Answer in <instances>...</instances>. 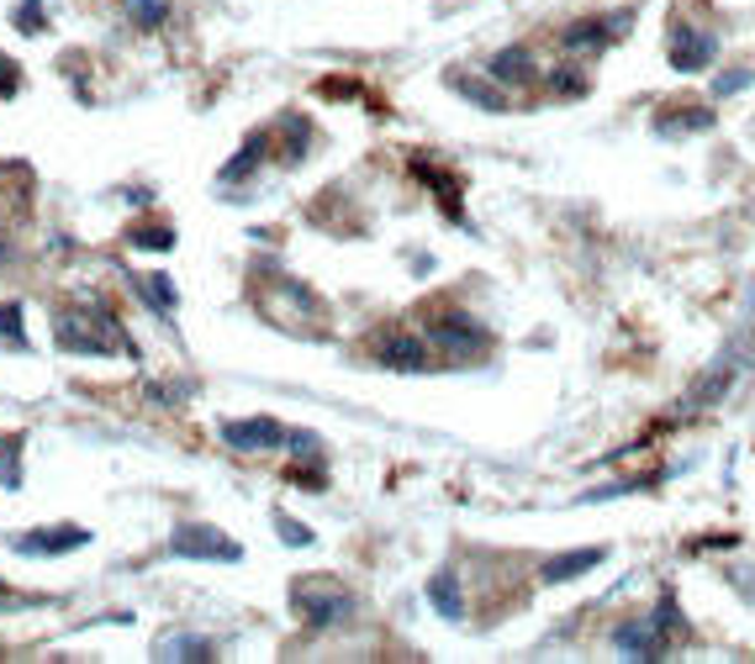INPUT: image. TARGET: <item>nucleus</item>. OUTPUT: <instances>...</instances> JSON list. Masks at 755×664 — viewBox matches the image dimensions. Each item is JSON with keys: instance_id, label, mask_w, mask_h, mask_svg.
<instances>
[{"instance_id": "f257e3e1", "label": "nucleus", "mask_w": 755, "mask_h": 664, "mask_svg": "<svg viewBox=\"0 0 755 664\" xmlns=\"http://www.w3.org/2000/svg\"><path fill=\"white\" fill-rule=\"evenodd\" d=\"M53 338H59V349L64 354H91V358H106L123 349L127 358H138V349H132V338H127L123 328H117V317L100 307H70L53 317Z\"/></svg>"}, {"instance_id": "f03ea898", "label": "nucleus", "mask_w": 755, "mask_h": 664, "mask_svg": "<svg viewBox=\"0 0 755 664\" xmlns=\"http://www.w3.org/2000/svg\"><path fill=\"white\" fill-rule=\"evenodd\" d=\"M291 607L301 612V622L312 633H328V628H343L354 617V591L343 580H328V575H296L291 580Z\"/></svg>"}, {"instance_id": "7ed1b4c3", "label": "nucleus", "mask_w": 755, "mask_h": 664, "mask_svg": "<svg viewBox=\"0 0 755 664\" xmlns=\"http://www.w3.org/2000/svg\"><path fill=\"white\" fill-rule=\"evenodd\" d=\"M751 338H755V322H745V328H740L730 343L719 349V358L708 364V375L687 390V406H713L734 385V379L745 375V364H751Z\"/></svg>"}, {"instance_id": "20e7f679", "label": "nucleus", "mask_w": 755, "mask_h": 664, "mask_svg": "<svg viewBox=\"0 0 755 664\" xmlns=\"http://www.w3.org/2000/svg\"><path fill=\"white\" fill-rule=\"evenodd\" d=\"M170 554L174 559H212V565H244V544L227 538L212 522H180L170 533Z\"/></svg>"}, {"instance_id": "39448f33", "label": "nucleus", "mask_w": 755, "mask_h": 664, "mask_svg": "<svg viewBox=\"0 0 755 664\" xmlns=\"http://www.w3.org/2000/svg\"><path fill=\"white\" fill-rule=\"evenodd\" d=\"M428 338H434L449 358H465V364L491 354V328L481 317H470V311H439V317L428 322Z\"/></svg>"}, {"instance_id": "423d86ee", "label": "nucleus", "mask_w": 755, "mask_h": 664, "mask_svg": "<svg viewBox=\"0 0 755 664\" xmlns=\"http://www.w3.org/2000/svg\"><path fill=\"white\" fill-rule=\"evenodd\" d=\"M666 58H671V69L677 74H703L708 64L719 58V38L677 17V22L666 26Z\"/></svg>"}, {"instance_id": "0eeeda50", "label": "nucleus", "mask_w": 755, "mask_h": 664, "mask_svg": "<svg viewBox=\"0 0 755 664\" xmlns=\"http://www.w3.org/2000/svg\"><path fill=\"white\" fill-rule=\"evenodd\" d=\"M634 11H608V17H586V22H565L561 26V47L565 53H608L618 38H629Z\"/></svg>"}, {"instance_id": "6e6552de", "label": "nucleus", "mask_w": 755, "mask_h": 664, "mask_svg": "<svg viewBox=\"0 0 755 664\" xmlns=\"http://www.w3.org/2000/svg\"><path fill=\"white\" fill-rule=\"evenodd\" d=\"M613 649L624 654V660H645V664H656L671 654V633L660 628L656 617H629L618 633H613Z\"/></svg>"}, {"instance_id": "1a4fd4ad", "label": "nucleus", "mask_w": 755, "mask_h": 664, "mask_svg": "<svg viewBox=\"0 0 755 664\" xmlns=\"http://www.w3.org/2000/svg\"><path fill=\"white\" fill-rule=\"evenodd\" d=\"M222 443L233 453H265V449H286V427L275 417H244V422H222Z\"/></svg>"}, {"instance_id": "9d476101", "label": "nucleus", "mask_w": 755, "mask_h": 664, "mask_svg": "<svg viewBox=\"0 0 755 664\" xmlns=\"http://www.w3.org/2000/svg\"><path fill=\"white\" fill-rule=\"evenodd\" d=\"M91 544V527H74V522H59V527H32V533H17L11 538V548L17 554H43V559H53V554H70V548H85Z\"/></svg>"}, {"instance_id": "9b49d317", "label": "nucleus", "mask_w": 755, "mask_h": 664, "mask_svg": "<svg viewBox=\"0 0 755 664\" xmlns=\"http://www.w3.org/2000/svg\"><path fill=\"white\" fill-rule=\"evenodd\" d=\"M487 74L497 79V85H508V90H523V85H534V79H539L534 47H529V43L497 47V53L487 58Z\"/></svg>"}, {"instance_id": "f8f14e48", "label": "nucleus", "mask_w": 755, "mask_h": 664, "mask_svg": "<svg viewBox=\"0 0 755 664\" xmlns=\"http://www.w3.org/2000/svg\"><path fill=\"white\" fill-rule=\"evenodd\" d=\"M375 364H386L396 375H417L428 370V338H413V332H386L375 343Z\"/></svg>"}, {"instance_id": "ddd939ff", "label": "nucleus", "mask_w": 755, "mask_h": 664, "mask_svg": "<svg viewBox=\"0 0 755 664\" xmlns=\"http://www.w3.org/2000/svg\"><path fill=\"white\" fill-rule=\"evenodd\" d=\"M608 559V548L592 544V548H571V554H550L544 565H539V580L544 586H565V580H576V575H586V569H597Z\"/></svg>"}, {"instance_id": "4468645a", "label": "nucleus", "mask_w": 755, "mask_h": 664, "mask_svg": "<svg viewBox=\"0 0 755 664\" xmlns=\"http://www.w3.org/2000/svg\"><path fill=\"white\" fill-rule=\"evenodd\" d=\"M656 127L660 138H687V132H708L713 127V106H698V100H677V106H666L656 111Z\"/></svg>"}, {"instance_id": "2eb2a0df", "label": "nucleus", "mask_w": 755, "mask_h": 664, "mask_svg": "<svg viewBox=\"0 0 755 664\" xmlns=\"http://www.w3.org/2000/svg\"><path fill=\"white\" fill-rule=\"evenodd\" d=\"M127 285L138 290V301L153 317H174V307H180V290H174L170 275H138V269H127Z\"/></svg>"}, {"instance_id": "dca6fc26", "label": "nucleus", "mask_w": 755, "mask_h": 664, "mask_svg": "<svg viewBox=\"0 0 755 664\" xmlns=\"http://www.w3.org/2000/svg\"><path fill=\"white\" fill-rule=\"evenodd\" d=\"M265 153H269V132L259 127V132H248V138L238 142V153H233V159L217 169V180H222V185H238V180H248L254 169L265 164Z\"/></svg>"}, {"instance_id": "f3484780", "label": "nucleus", "mask_w": 755, "mask_h": 664, "mask_svg": "<svg viewBox=\"0 0 755 664\" xmlns=\"http://www.w3.org/2000/svg\"><path fill=\"white\" fill-rule=\"evenodd\" d=\"M449 90L465 95L470 106H481V111H508V85H497V79H476V74H449Z\"/></svg>"}, {"instance_id": "a211bd4d", "label": "nucleus", "mask_w": 755, "mask_h": 664, "mask_svg": "<svg viewBox=\"0 0 755 664\" xmlns=\"http://www.w3.org/2000/svg\"><path fill=\"white\" fill-rule=\"evenodd\" d=\"M413 174L434 185V195H439V206H444V216H449V222H465V212H460V180H455V174H444V169L428 164V159H413Z\"/></svg>"}, {"instance_id": "6ab92c4d", "label": "nucleus", "mask_w": 755, "mask_h": 664, "mask_svg": "<svg viewBox=\"0 0 755 664\" xmlns=\"http://www.w3.org/2000/svg\"><path fill=\"white\" fill-rule=\"evenodd\" d=\"M280 138H286V148H280V153H286V164H307V153H312V117H307V111H286V117H280Z\"/></svg>"}, {"instance_id": "aec40b11", "label": "nucleus", "mask_w": 755, "mask_h": 664, "mask_svg": "<svg viewBox=\"0 0 755 664\" xmlns=\"http://www.w3.org/2000/svg\"><path fill=\"white\" fill-rule=\"evenodd\" d=\"M159 660L170 664H195V660H217V643L212 639H195V633H170V639H159V649H153Z\"/></svg>"}, {"instance_id": "412c9836", "label": "nucleus", "mask_w": 755, "mask_h": 664, "mask_svg": "<svg viewBox=\"0 0 755 664\" xmlns=\"http://www.w3.org/2000/svg\"><path fill=\"white\" fill-rule=\"evenodd\" d=\"M428 601H434V612H439V617H449V622H460V617H465L460 575H455V569H439V575L428 580Z\"/></svg>"}, {"instance_id": "4be33fe9", "label": "nucleus", "mask_w": 755, "mask_h": 664, "mask_svg": "<svg viewBox=\"0 0 755 664\" xmlns=\"http://www.w3.org/2000/svg\"><path fill=\"white\" fill-rule=\"evenodd\" d=\"M127 243H132V248H148V254H170L174 227H164V222H159V227H153V222H132V227H127Z\"/></svg>"}, {"instance_id": "5701e85b", "label": "nucleus", "mask_w": 755, "mask_h": 664, "mask_svg": "<svg viewBox=\"0 0 755 664\" xmlns=\"http://www.w3.org/2000/svg\"><path fill=\"white\" fill-rule=\"evenodd\" d=\"M286 453L301 459V464H328V449H322V438L307 432V427H286Z\"/></svg>"}, {"instance_id": "b1692460", "label": "nucleus", "mask_w": 755, "mask_h": 664, "mask_svg": "<svg viewBox=\"0 0 755 664\" xmlns=\"http://www.w3.org/2000/svg\"><path fill=\"white\" fill-rule=\"evenodd\" d=\"M0 485H6V491H22V438H6V443H0Z\"/></svg>"}, {"instance_id": "393cba45", "label": "nucleus", "mask_w": 755, "mask_h": 664, "mask_svg": "<svg viewBox=\"0 0 755 664\" xmlns=\"http://www.w3.org/2000/svg\"><path fill=\"white\" fill-rule=\"evenodd\" d=\"M751 79H755L751 64H740V69H724V74H713V85H708V95H713V100H730V95L751 90Z\"/></svg>"}, {"instance_id": "a878e982", "label": "nucleus", "mask_w": 755, "mask_h": 664, "mask_svg": "<svg viewBox=\"0 0 755 664\" xmlns=\"http://www.w3.org/2000/svg\"><path fill=\"white\" fill-rule=\"evenodd\" d=\"M0 338L11 343V349H32V338L22 328V307L17 301H0Z\"/></svg>"}, {"instance_id": "bb28decb", "label": "nucleus", "mask_w": 755, "mask_h": 664, "mask_svg": "<svg viewBox=\"0 0 755 664\" xmlns=\"http://www.w3.org/2000/svg\"><path fill=\"white\" fill-rule=\"evenodd\" d=\"M164 0H127V17H132V26H143V32H153V26L164 22Z\"/></svg>"}, {"instance_id": "cd10ccee", "label": "nucleus", "mask_w": 755, "mask_h": 664, "mask_svg": "<svg viewBox=\"0 0 755 664\" xmlns=\"http://www.w3.org/2000/svg\"><path fill=\"white\" fill-rule=\"evenodd\" d=\"M275 533H280V544H291V548H312L317 544L312 527H307V522H296V517H286V512L275 517Z\"/></svg>"}, {"instance_id": "c85d7f7f", "label": "nucleus", "mask_w": 755, "mask_h": 664, "mask_svg": "<svg viewBox=\"0 0 755 664\" xmlns=\"http://www.w3.org/2000/svg\"><path fill=\"white\" fill-rule=\"evenodd\" d=\"M550 90H555V95H586V74H582V64H561V69L550 74Z\"/></svg>"}, {"instance_id": "c756f323", "label": "nucleus", "mask_w": 755, "mask_h": 664, "mask_svg": "<svg viewBox=\"0 0 755 664\" xmlns=\"http://www.w3.org/2000/svg\"><path fill=\"white\" fill-rule=\"evenodd\" d=\"M656 622H660V628H666V633H677V639H682V633H687V617H682V607H677V596H671V591L660 596Z\"/></svg>"}, {"instance_id": "7c9ffc66", "label": "nucleus", "mask_w": 755, "mask_h": 664, "mask_svg": "<svg viewBox=\"0 0 755 664\" xmlns=\"http://www.w3.org/2000/svg\"><path fill=\"white\" fill-rule=\"evenodd\" d=\"M291 485L296 491H322V485H328V464H296Z\"/></svg>"}, {"instance_id": "2f4dec72", "label": "nucleus", "mask_w": 755, "mask_h": 664, "mask_svg": "<svg viewBox=\"0 0 755 664\" xmlns=\"http://www.w3.org/2000/svg\"><path fill=\"white\" fill-rule=\"evenodd\" d=\"M43 0H22V11H17V32H43Z\"/></svg>"}, {"instance_id": "473e14b6", "label": "nucleus", "mask_w": 755, "mask_h": 664, "mask_svg": "<svg viewBox=\"0 0 755 664\" xmlns=\"http://www.w3.org/2000/svg\"><path fill=\"white\" fill-rule=\"evenodd\" d=\"M0 95H17V64L0 53Z\"/></svg>"}, {"instance_id": "72a5a7b5", "label": "nucleus", "mask_w": 755, "mask_h": 664, "mask_svg": "<svg viewBox=\"0 0 755 664\" xmlns=\"http://www.w3.org/2000/svg\"><path fill=\"white\" fill-rule=\"evenodd\" d=\"M123 195H127V206H153V190H143V185H127Z\"/></svg>"}, {"instance_id": "f704fd0d", "label": "nucleus", "mask_w": 755, "mask_h": 664, "mask_svg": "<svg viewBox=\"0 0 755 664\" xmlns=\"http://www.w3.org/2000/svg\"><path fill=\"white\" fill-rule=\"evenodd\" d=\"M730 580H734V586H740V591H745V596H751V601H755V569H751V575H740V569H734Z\"/></svg>"}, {"instance_id": "c9c22d12", "label": "nucleus", "mask_w": 755, "mask_h": 664, "mask_svg": "<svg viewBox=\"0 0 755 664\" xmlns=\"http://www.w3.org/2000/svg\"><path fill=\"white\" fill-rule=\"evenodd\" d=\"M0 259H6V243H0Z\"/></svg>"}]
</instances>
